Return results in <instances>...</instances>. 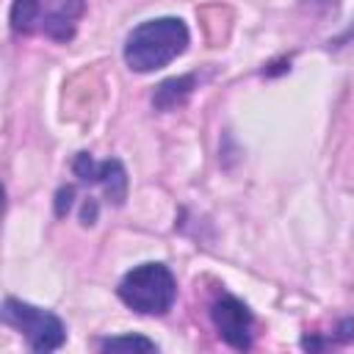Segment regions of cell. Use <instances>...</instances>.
<instances>
[{
	"instance_id": "obj_5",
	"label": "cell",
	"mask_w": 354,
	"mask_h": 354,
	"mask_svg": "<svg viewBox=\"0 0 354 354\" xmlns=\"http://www.w3.org/2000/svg\"><path fill=\"white\" fill-rule=\"evenodd\" d=\"M72 171H75L83 183H97V185H102L105 196H108L113 205H124V199H127V171H124L122 160L111 158V160L97 163L88 152H77L75 160H72Z\"/></svg>"
},
{
	"instance_id": "obj_6",
	"label": "cell",
	"mask_w": 354,
	"mask_h": 354,
	"mask_svg": "<svg viewBox=\"0 0 354 354\" xmlns=\"http://www.w3.org/2000/svg\"><path fill=\"white\" fill-rule=\"evenodd\" d=\"M83 11V0H53L47 11H41V30L55 39L66 41L75 33V22Z\"/></svg>"
},
{
	"instance_id": "obj_11",
	"label": "cell",
	"mask_w": 354,
	"mask_h": 354,
	"mask_svg": "<svg viewBox=\"0 0 354 354\" xmlns=\"http://www.w3.org/2000/svg\"><path fill=\"white\" fill-rule=\"evenodd\" d=\"M80 221L83 224H94L97 221V199H86V205H83V213H80Z\"/></svg>"
},
{
	"instance_id": "obj_7",
	"label": "cell",
	"mask_w": 354,
	"mask_h": 354,
	"mask_svg": "<svg viewBox=\"0 0 354 354\" xmlns=\"http://www.w3.org/2000/svg\"><path fill=\"white\" fill-rule=\"evenodd\" d=\"M194 86H196V75L169 77V80H163V83L155 88V94H152V105H155L158 111H174V108H180V105L191 97Z\"/></svg>"
},
{
	"instance_id": "obj_3",
	"label": "cell",
	"mask_w": 354,
	"mask_h": 354,
	"mask_svg": "<svg viewBox=\"0 0 354 354\" xmlns=\"http://www.w3.org/2000/svg\"><path fill=\"white\" fill-rule=\"evenodd\" d=\"M3 321L14 329H19L28 340V346L33 351H55L64 346L66 340V329H64V321L50 313V310H41V307H33L28 301H19L14 296H8L3 301Z\"/></svg>"
},
{
	"instance_id": "obj_10",
	"label": "cell",
	"mask_w": 354,
	"mask_h": 354,
	"mask_svg": "<svg viewBox=\"0 0 354 354\" xmlns=\"http://www.w3.org/2000/svg\"><path fill=\"white\" fill-rule=\"evenodd\" d=\"M72 199H75V188H72V185L58 188V194H55V213H58V216H66L69 207H72Z\"/></svg>"
},
{
	"instance_id": "obj_9",
	"label": "cell",
	"mask_w": 354,
	"mask_h": 354,
	"mask_svg": "<svg viewBox=\"0 0 354 354\" xmlns=\"http://www.w3.org/2000/svg\"><path fill=\"white\" fill-rule=\"evenodd\" d=\"M102 351H158L155 340L144 335H122V337H108L100 343Z\"/></svg>"
},
{
	"instance_id": "obj_2",
	"label": "cell",
	"mask_w": 354,
	"mask_h": 354,
	"mask_svg": "<svg viewBox=\"0 0 354 354\" xmlns=\"http://www.w3.org/2000/svg\"><path fill=\"white\" fill-rule=\"evenodd\" d=\"M119 299L141 315H163L177 299V279L163 263H141L119 282Z\"/></svg>"
},
{
	"instance_id": "obj_4",
	"label": "cell",
	"mask_w": 354,
	"mask_h": 354,
	"mask_svg": "<svg viewBox=\"0 0 354 354\" xmlns=\"http://www.w3.org/2000/svg\"><path fill=\"white\" fill-rule=\"evenodd\" d=\"M210 318H213V326H216L218 337L227 346H232L238 351L252 348V324H254V318H252L249 307L241 299H235L230 293H221L210 304Z\"/></svg>"
},
{
	"instance_id": "obj_1",
	"label": "cell",
	"mask_w": 354,
	"mask_h": 354,
	"mask_svg": "<svg viewBox=\"0 0 354 354\" xmlns=\"http://www.w3.org/2000/svg\"><path fill=\"white\" fill-rule=\"evenodd\" d=\"M188 28L177 17H158L136 25L124 41V61L133 72H155L188 47Z\"/></svg>"
},
{
	"instance_id": "obj_8",
	"label": "cell",
	"mask_w": 354,
	"mask_h": 354,
	"mask_svg": "<svg viewBox=\"0 0 354 354\" xmlns=\"http://www.w3.org/2000/svg\"><path fill=\"white\" fill-rule=\"evenodd\" d=\"M44 0H14L11 3V28L17 33H30L39 28Z\"/></svg>"
}]
</instances>
